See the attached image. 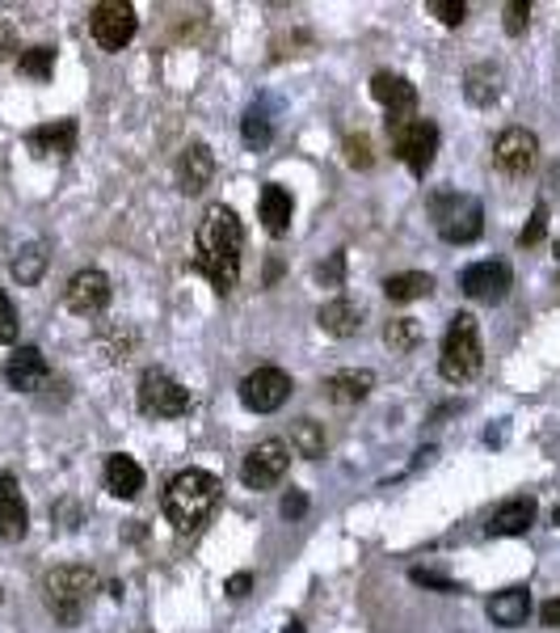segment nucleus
Masks as SVG:
<instances>
[{
    "mask_svg": "<svg viewBox=\"0 0 560 633\" xmlns=\"http://www.w3.org/2000/svg\"><path fill=\"white\" fill-rule=\"evenodd\" d=\"M240 246H244V228H240L237 212L212 203L198 221L194 233V271L207 275L219 296H228L240 279Z\"/></svg>",
    "mask_w": 560,
    "mask_h": 633,
    "instance_id": "1",
    "label": "nucleus"
},
{
    "mask_svg": "<svg viewBox=\"0 0 560 633\" xmlns=\"http://www.w3.org/2000/svg\"><path fill=\"white\" fill-rule=\"evenodd\" d=\"M219 495H224V486H219L215 473H207V468H182L164 486V520L173 523L178 532H194L219 507Z\"/></svg>",
    "mask_w": 560,
    "mask_h": 633,
    "instance_id": "2",
    "label": "nucleus"
},
{
    "mask_svg": "<svg viewBox=\"0 0 560 633\" xmlns=\"http://www.w3.org/2000/svg\"><path fill=\"white\" fill-rule=\"evenodd\" d=\"M93 591H98V575L89 566H55L52 575L43 578V604L68 630L84 621V608L93 604Z\"/></svg>",
    "mask_w": 560,
    "mask_h": 633,
    "instance_id": "3",
    "label": "nucleus"
},
{
    "mask_svg": "<svg viewBox=\"0 0 560 633\" xmlns=\"http://www.w3.org/2000/svg\"><path fill=\"white\" fill-rule=\"evenodd\" d=\"M484 363V347H480V326L472 313H455L447 334H443V355H438V372L443 381L464 385L472 381Z\"/></svg>",
    "mask_w": 560,
    "mask_h": 633,
    "instance_id": "4",
    "label": "nucleus"
},
{
    "mask_svg": "<svg viewBox=\"0 0 560 633\" xmlns=\"http://www.w3.org/2000/svg\"><path fill=\"white\" fill-rule=\"evenodd\" d=\"M430 212L438 216V233L452 246H468V241H477L480 233H484V207L472 194L438 191L430 199Z\"/></svg>",
    "mask_w": 560,
    "mask_h": 633,
    "instance_id": "5",
    "label": "nucleus"
},
{
    "mask_svg": "<svg viewBox=\"0 0 560 633\" xmlns=\"http://www.w3.org/2000/svg\"><path fill=\"white\" fill-rule=\"evenodd\" d=\"M392 132V148H397V157L404 166L413 169L418 178H426V169L434 166V152H438V127L430 123V118H404L397 127H388Z\"/></svg>",
    "mask_w": 560,
    "mask_h": 633,
    "instance_id": "6",
    "label": "nucleus"
},
{
    "mask_svg": "<svg viewBox=\"0 0 560 633\" xmlns=\"http://www.w3.org/2000/svg\"><path fill=\"white\" fill-rule=\"evenodd\" d=\"M139 410L148 418H182V414H190V388L178 385L169 372L148 368L139 376Z\"/></svg>",
    "mask_w": 560,
    "mask_h": 633,
    "instance_id": "7",
    "label": "nucleus"
},
{
    "mask_svg": "<svg viewBox=\"0 0 560 633\" xmlns=\"http://www.w3.org/2000/svg\"><path fill=\"white\" fill-rule=\"evenodd\" d=\"M287 468H292V443L262 440L249 456H244L240 482H244L249 490H270V486H278V482L287 477Z\"/></svg>",
    "mask_w": 560,
    "mask_h": 633,
    "instance_id": "8",
    "label": "nucleus"
},
{
    "mask_svg": "<svg viewBox=\"0 0 560 633\" xmlns=\"http://www.w3.org/2000/svg\"><path fill=\"white\" fill-rule=\"evenodd\" d=\"M89 30H93V43L102 52H123L135 38V30H139V18H135L132 4H123V0H102L89 13Z\"/></svg>",
    "mask_w": 560,
    "mask_h": 633,
    "instance_id": "9",
    "label": "nucleus"
},
{
    "mask_svg": "<svg viewBox=\"0 0 560 633\" xmlns=\"http://www.w3.org/2000/svg\"><path fill=\"white\" fill-rule=\"evenodd\" d=\"M292 388V376L283 368H258V372H249L240 381V402H244V410L253 414H274L287 406Z\"/></svg>",
    "mask_w": 560,
    "mask_h": 633,
    "instance_id": "10",
    "label": "nucleus"
},
{
    "mask_svg": "<svg viewBox=\"0 0 560 633\" xmlns=\"http://www.w3.org/2000/svg\"><path fill=\"white\" fill-rule=\"evenodd\" d=\"M535 161H539V139L527 127H506L502 136L493 139V166L510 173V178H523L532 173Z\"/></svg>",
    "mask_w": 560,
    "mask_h": 633,
    "instance_id": "11",
    "label": "nucleus"
},
{
    "mask_svg": "<svg viewBox=\"0 0 560 633\" xmlns=\"http://www.w3.org/2000/svg\"><path fill=\"white\" fill-rule=\"evenodd\" d=\"M372 98L388 111V127L413 118V111H418V84L409 81V77H400V72H375Z\"/></svg>",
    "mask_w": 560,
    "mask_h": 633,
    "instance_id": "12",
    "label": "nucleus"
},
{
    "mask_svg": "<svg viewBox=\"0 0 560 633\" xmlns=\"http://www.w3.org/2000/svg\"><path fill=\"white\" fill-rule=\"evenodd\" d=\"M459 287H464L468 301L502 304L510 296V267L506 262H472V267L459 275Z\"/></svg>",
    "mask_w": 560,
    "mask_h": 633,
    "instance_id": "13",
    "label": "nucleus"
},
{
    "mask_svg": "<svg viewBox=\"0 0 560 633\" xmlns=\"http://www.w3.org/2000/svg\"><path fill=\"white\" fill-rule=\"evenodd\" d=\"M64 304L80 313V317H93V313H102L110 304V279L98 271V267H84L77 275L68 279V287H64Z\"/></svg>",
    "mask_w": 560,
    "mask_h": 633,
    "instance_id": "14",
    "label": "nucleus"
},
{
    "mask_svg": "<svg viewBox=\"0 0 560 633\" xmlns=\"http://www.w3.org/2000/svg\"><path fill=\"white\" fill-rule=\"evenodd\" d=\"M52 381V368L38 347H18L13 355L4 359V385L18 388V393H38V388Z\"/></svg>",
    "mask_w": 560,
    "mask_h": 633,
    "instance_id": "15",
    "label": "nucleus"
},
{
    "mask_svg": "<svg viewBox=\"0 0 560 633\" xmlns=\"http://www.w3.org/2000/svg\"><path fill=\"white\" fill-rule=\"evenodd\" d=\"M30 528V507L13 473L0 468V541H22Z\"/></svg>",
    "mask_w": 560,
    "mask_h": 633,
    "instance_id": "16",
    "label": "nucleus"
},
{
    "mask_svg": "<svg viewBox=\"0 0 560 633\" xmlns=\"http://www.w3.org/2000/svg\"><path fill=\"white\" fill-rule=\"evenodd\" d=\"M212 178H215V157H212V148L207 144H186V152L178 157V191L182 194H198V191H207L212 186Z\"/></svg>",
    "mask_w": 560,
    "mask_h": 633,
    "instance_id": "17",
    "label": "nucleus"
},
{
    "mask_svg": "<svg viewBox=\"0 0 560 633\" xmlns=\"http://www.w3.org/2000/svg\"><path fill=\"white\" fill-rule=\"evenodd\" d=\"M535 511H539V507H535L532 495H514L489 516L484 532H489V536H523V532L535 523Z\"/></svg>",
    "mask_w": 560,
    "mask_h": 633,
    "instance_id": "18",
    "label": "nucleus"
},
{
    "mask_svg": "<svg viewBox=\"0 0 560 633\" xmlns=\"http://www.w3.org/2000/svg\"><path fill=\"white\" fill-rule=\"evenodd\" d=\"M502 84H506V72L493 59H480L464 72V93H468L472 106H493L502 98Z\"/></svg>",
    "mask_w": 560,
    "mask_h": 633,
    "instance_id": "19",
    "label": "nucleus"
},
{
    "mask_svg": "<svg viewBox=\"0 0 560 633\" xmlns=\"http://www.w3.org/2000/svg\"><path fill=\"white\" fill-rule=\"evenodd\" d=\"M372 388H375V372H367V368H342V372H333V376L324 381V397L338 402V406H358Z\"/></svg>",
    "mask_w": 560,
    "mask_h": 633,
    "instance_id": "20",
    "label": "nucleus"
},
{
    "mask_svg": "<svg viewBox=\"0 0 560 633\" xmlns=\"http://www.w3.org/2000/svg\"><path fill=\"white\" fill-rule=\"evenodd\" d=\"M26 144L38 152V157H68L77 148V123L72 118H55V123H43L26 136Z\"/></svg>",
    "mask_w": 560,
    "mask_h": 633,
    "instance_id": "21",
    "label": "nucleus"
},
{
    "mask_svg": "<svg viewBox=\"0 0 560 633\" xmlns=\"http://www.w3.org/2000/svg\"><path fill=\"white\" fill-rule=\"evenodd\" d=\"M317 326L329 338H354V334L363 330V304L346 301V296H338V301L320 304L317 313Z\"/></svg>",
    "mask_w": 560,
    "mask_h": 633,
    "instance_id": "22",
    "label": "nucleus"
},
{
    "mask_svg": "<svg viewBox=\"0 0 560 633\" xmlns=\"http://www.w3.org/2000/svg\"><path fill=\"white\" fill-rule=\"evenodd\" d=\"M489 617H493V625H502V630L527 625V617H532V591H527V587L498 591V596L489 600Z\"/></svg>",
    "mask_w": 560,
    "mask_h": 633,
    "instance_id": "23",
    "label": "nucleus"
},
{
    "mask_svg": "<svg viewBox=\"0 0 560 633\" xmlns=\"http://www.w3.org/2000/svg\"><path fill=\"white\" fill-rule=\"evenodd\" d=\"M258 207H262V224H266L270 237H283V233L292 228L295 203H292V194L283 191L278 182H266V186H262V199H258Z\"/></svg>",
    "mask_w": 560,
    "mask_h": 633,
    "instance_id": "24",
    "label": "nucleus"
},
{
    "mask_svg": "<svg viewBox=\"0 0 560 633\" xmlns=\"http://www.w3.org/2000/svg\"><path fill=\"white\" fill-rule=\"evenodd\" d=\"M106 490L114 498H135L144 490V468L135 465L132 456H123V452H114L106 461Z\"/></svg>",
    "mask_w": 560,
    "mask_h": 633,
    "instance_id": "25",
    "label": "nucleus"
},
{
    "mask_svg": "<svg viewBox=\"0 0 560 633\" xmlns=\"http://www.w3.org/2000/svg\"><path fill=\"white\" fill-rule=\"evenodd\" d=\"M384 292H388V301H397V304L422 301V296L434 292V279H430L426 271H400V275L384 279Z\"/></svg>",
    "mask_w": 560,
    "mask_h": 633,
    "instance_id": "26",
    "label": "nucleus"
},
{
    "mask_svg": "<svg viewBox=\"0 0 560 633\" xmlns=\"http://www.w3.org/2000/svg\"><path fill=\"white\" fill-rule=\"evenodd\" d=\"M43 271H47V246H43V241H30V246L18 249V258H13V279H18L22 287L38 283Z\"/></svg>",
    "mask_w": 560,
    "mask_h": 633,
    "instance_id": "27",
    "label": "nucleus"
},
{
    "mask_svg": "<svg viewBox=\"0 0 560 633\" xmlns=\"http://www.w3.org/2000/svg\"><path fill=\"white\" fill-rule=\"evenodd\" d=\"M324 427H320L317 418H299L292 427V448L299 452V456H308V461H317V456H324Z\"/></svg>",
    "mask_w": 560,
    "mask_h": 633,
    "instance_id": "28",
    "label": "nucleus"
},
{
    "mask_svg": "<svg viewBox=\"0 0 560 633\" xmlns=\"http://www.w3.org/2000/svg\"><path fill=\"white\" fill-rule=\"evenodd\" d=\"M384 342H388L392 355H409V351L422 342V326H418L413 317H392V321L384 326Z\"/></svg>",
    "mask_w": 560,
    "mask_h": 633,
    "instance_id": "29",
    "label": "nucleus"
},
{
    "mask_svg": "<svg viewBox=\"0 0 560 633\" xmlns=\"http://www.w3.org/2000/svg\"><path fill=\"white\" fill-rule=\"evenodd\" d=\"M18 72L30 77V81H47L55 72V52L52 47H30V52H22V59H18Z\"/></svg>",
    "mask_w": 560,
    "mask_h": 633,
    "instance_id": "30",
    "label": "nucleus"
},
{
    "mask_svg": "<svg viewBox=\"0 0 560 633\" xmlns=\"http://www.w3.org/2000/svg\"><path fill=\"white\" fill-rule=\"evenodd\" d=\"M240 136H244V144L249 148H266L270 144V114L262 111V106H253V111H244V118H240Z\"/></svg>",
    "mask_w": 560,
    "mask_h": 633,
    "instance_id": "31",
    "label": "nucleus"
},
{
    "mask_svg": "<svg viewBox=\"0 0 560 633\" xmlns=\"http://www.w3.org/2000/svg\"><path fill=\"white\" fill-rule=\"evenodd\" d=\"M544 233H548V203H535L532 221H527V228L518 233V246H539L544 241Z\"/></svg>",
    "mask_w": 560,
    "mask_h": 633,
    "instance_id": "32",
    "label": "nucleus"
},
{
    "mask_svg": "<svg viewBox=\"0 0 560 633\" xmlns=\"http://www.w3.org/2000/svg\"><path fill=\"white\" fill-rule=\"evenodd\" d=\"M430 13H434L443 26H464L468 4H464V0H430Z\"/></svg>",
    "mask_w": 560,
    "mask_h": 633,
    "instance_id": "33",
    "label": "nucleus"
},
{
    "mask_svg": "<svg viewBox=\"0 0 560 633\" xmlns=\"http://www.w3.org/2000/svg\"><path fill=\"white\" fill-rule=\"evenodd\" d=\"M346 166H354V169H372V139L367 136H346Z\"/></svg>",
    "mask_w": 560,
    "mask_h": 633,
    "instance_id": "34",
    "label": "nucleus"
},
{
    "mask_svg": "<svg viewBox=\"0 0 560 633\" xmlns=\"http://www.w3.org/2000/svg\"><path fill=\"white\" fill-rule=\"evenodd\" d=\"M527 22H532V4H527V0H510L506 4V34L510 38H518V34L527 30Z\"/></svg>",
    "mask_w": 560,
    "mask_h": 633,
    "instance_id": "35",
    "label": "nucleus"
},
{
    "mask_svg": "<svg viewBox=\"0 0 560 633\" xmlns=\"http://www.w3.org/2000/svg\"><path fill=\"white\" fill-rule=\"evenodd\" d=\"M409 578H413L418 587H434V591H443V596H455V591H459V583H452V578H443V575H434V570H422V566H413V570H409Z\"/></svg>",
    "mask_w": 560,
    "mask_h": 633,
    "instance_id": "36",
    "label": "nucleus"
},
{
    "mask_svg": "<svg viewBox=\"0 0 560 633\" xmlns=\"http://www.w3.org/2000/svg\"><path fill=\"white\" fill-rule=\"evenodd\" d=\"M13 338H18V308L0 292V342H13Z\"/></svg>",
    "mask_w": 560,
    "mask_h": 633,
    "instance_id": "37",
    "label": "nucleus"
},
{
    "mask_svg": "<svg viewBox=\"0 0 560 633\" xmlns=\"http://www.w3.org/2000/svg\"><path fill=\"white\" fill-rule=\"evenodd\" d=\"M304 511H308V498H304V490H292V495L283 498V516H287V520H299Z\"/></svg>",
    "mask_w": 560,
    "mask_h": 633,
    "instance_id": "38",
    "label": "nucleus"
},
{
    "mask_svg": "<svg viewBox=\"0 0 560 633\" xmlns=\"http://www.w3.org/2000/svg\"><path fill=\"white\" fill-rule=\"evenodd\" d=\"M342 267H346V253H333V258H329V267H320V271H317L320 283H338V279H342Z\"/></svg>",
    "mask_w": 560,
    "mask_h": 633,
    "instance_id": "39",
    "label": "nucleus"
},
{
    "mask_svg": "<svg viewBox=\"0 0 560 633\" xmlns=\"http://www.w3.org/2000/svg\"><path fill=\"white\" fill-rule=\"evenodd\" d=\"M249 587H253V575H244V570L228 578V596H232V600H244V596H249Z\"/></svg>",
    "mask_w": 560,
    "mask_h": 633,
    "instance_id": "40",
    "label": "nucleus"
},
{
    "mask_svg": "<svg viewBox=\"0 0 560 633\" xmlns=\"http://www.w3.org/2000/svg\"><path fill=\"white\" fill-rule=\"evenodd\" d=\"M539 621H544L548 630H560V600H548V604L539 608Z\"/></svg>",
    "mask_w": 560,
    "mask_h": 633,
    "instance_id": "41",
    "label": "nucleus"
},
{
    "mask_svg": "<svg viewBox=\"0 0 560 633\" xmlns=\"http://www.w3.org/2000/svg\"><path fill=\"white\" fill-rule=\"evenodd\" d=\"M548 186L560 191V161H557V166H548Z\"/></svg>",
    "mask_w": 560,
    "mask_h": 633,
    "instance_id": "42",
    "label": "nucleus"
},
{
    "mask_svg": "<svg viewBox=\"0 0 560 633\" xmlns=\"http://www.w3.org/2000/svg\"><path fill=\"white\" fill-rule=\"evenodd\" d=\"M283 633H304V630H299V621H292V625H287Z\"/></svg>",
    "mask_w": 560,
    "mask_h": 633,
    "instance_id": "43",
    "label": "nucleus"
},
{
    "mask_svg": "<svg viewBox=\"0 0 560 633\" xmlns=\"http://www.w3.org/2000/svg\"><path fill=\"white\" fill-rule=\"evenodd\" d=\"M552 523H557V528H560V502H557V511H552Z\"/></svg>",
    "mask_w": 560,
    "mask_h": 633,
    "instance_id": "44",
    "label": "nucleus"
},
{
    "mask_svg": "<svg viewBox=\"0 0 560 633\" xmlns=\"http://www.w3.org/2000/svg\"><path fill=\"white\" fill-rule=\"evenodd\" d=\"M557 267H560V241H557Z\"/></svg>",
    "mask_w": 560,
    "mask_h": 633,
    "instance_id": "45",
    "label": "nucleus"
}]
</instances>
